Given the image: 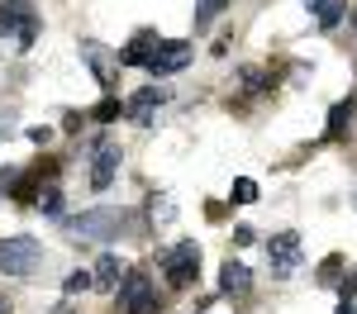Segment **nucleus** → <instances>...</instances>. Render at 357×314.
I'll list each match as a JSON object with an SVG mask.
<instances>
[{
    "label": "nucleus",
    "mask_w": 357,
    "mask_h": 314,
    "mask_svg": "<svg viewBox=\"0 0 357 314\" xmlns=\"http://www.w3.org/2000/svg\"><path fill=\"white\" fill-rule=\"evenodd\" d=\"M38 267H43V248L29 233L0 238V276H33Z\"/></svg>",
    "instance_id": "1"
},
{
    "label": "nucleus",
    "mask_w": 357,
    "mask_h": 314,
    "mask_svg": "<svg viewBox=\"0 0 357 314\" xmlns=\"http://www.w3.org/2000/svg\"><path fill=\"white\" fill-rule=\"evenodd\" d=\"M119 228H124L119 210H86L82 219H67V233L72 238H86V243H110Z\"/></svg>",
    "instance_id": "2"
},
{
    "label": "nucleus",
    "mask_w": 357,
    "mask_h": 314,
    "mask_svg": "<svg viewBox=\"0 0 357 314\" xmlns=\"http://www.w3.org/2000/svg\"><path fill=\"white\" fill-rule=\"evenodd\" d=\"M162 276H167V285H176V290L195 285V276H200V248H195V243H176V248L162 257Z\"/></svg>",
    "instance_id": "3"
},
{
    "label": "nucleus",
    "mask_w": 357,
    "mask_h": 314,
    "mask_svg": "<svg viewBox=\"0 0 357 314\" xmlns=\"http://www.w3.org/2000/svg\"><path fill=\"white\" fill-rule=\"evenodd\" d=\"M119 305L124 314H158V285H148L143 272H129L119 285Z\"/></svg>",
    "instance_id": "4"
},
{
    "label": "nucleus",
    "mask_w": 357,
    "mask_h": 314,
    "mask_svg": "<svg viewBox=\"0 0 357 314\" xmlns=\"http://www.w3.org/2000/svg\"><path fill=\"white\" fill-rule=\"evenodd\" d=\"M119 157H124V152H119V143H114V139H100V143H96V152H91V186H96V191H105V186L114 181Z\"/></svg>",
    "instance_id": "5"
},
{
    "label": "nucleus",
    "mask_w": 357,
    "mask_h": 314,
    "mask_svg": "<svg viewBox=\"0 0 357 314\" xmlns=\"http://www.w3.org/2000/svg\"><path fill=\"white\" fill-rule=\"evenodd\" d=\"M0 33H20V48H29L33 33H38L33 10H29V5H0Z\"/></svg>",
    "instance_id": "6"
},
{
    "label": "nucleus",
    "mask_w": 357,
    "mask_h": 314,
    "mask_svg": "<svg viewBox=\"0 0 357 314\" xmlns=\"http://www.w3.org/2000/svg\"><path fill=\"white\" fill-rule=\"evenodd\" d=\"M267 257H272V267L281 272V276H291L296 267H301V233H276L272 243H267Z\"/></svg>",
    "instance_id": "7"
},
{
    "label": "nucleus",
    "mask_w": 357,
    "mask_h": 314,
    "mask_svg": "<svg viewBox=\"0 0 357 314\" xmlns=\"http://www.w3.org/2000/svg\"><path fill=\"white\" fill-rule=\"evenodd\" d=\"M158 48H162V38H158L153 29H143V33L129 38V48L119 53V67H148V62L158 57Z\"/></svg>",
    "instance_id": "8"
},
{
    "label": "nucleus",
    "mask_w": 357,
    "mask_h": 314,
    "mask_svg": "<svg viewBox=\"0 0 357 314\" xmlns=\"http://www.w3.org/2000/svg\"><path fill=\"white\" fill-rule=\"evenodd\" d=\"M167 100H172V91H167L162 81H158V86H143V91H134V100H129V114H134L138 124H148L153 110H162Z\"/></svg>",
    "instance_id": "9"
},
{
    "label": "nucleus",
    "mask_w": 357,
    "mask_h": 314,
    "mask_svg": "<svg viewBox=\"0 0 357 314\" xmlns=\"http://www.w3.org/2000/svg\"><path fill=\"white\" fill-rule=\"evenodd\" d=\"M186 62H191V43H162L158 57L148 62V72H153V77H172V72H181Z\"/></svg>",
    "instance_id": "10"
},
{
    "label": "nucleus",
    "mask_w": 357,
    "mask_h": 314,
    "mask_svg": "<svg viewBox=\"0 0 357 314\" xmlns=\"http://www.w3.org/2000/svg\"><path fill=\"white\" fill-rule=\"evenodd\" d=\"M220 290L224 295H248V290H252V272H248L243 262L229 257V262L220 267Z\"/></svg>",
    "instance_id": "11"
},
{
    "label": "nucleus",
    "mask_w": 357,
    "mask_h": 314,
    "mask_svg": "<svg viewBox=\"0 0 357 314\" xmlns=\"http://www.w3.org/2000/svg\"><path fill=\"white\" fill-rule=\"evenodd\" d=\"M353 95H348V100H338V105H333L329 110V139H348V124H353Z\"/></svg>",
    "instance_id": "12"
},
{
    "label": "nucleus",
    "mask_w": 357,
    "mask_h": 314,
    "mask_svg": "<svg viewBox=\"0 0 357 314\" xmlns=\"http://www.w3.org/2000/svg\"><path fill=\"white\" fill-rule=\"evenodd\" d=\"M343 10H348V0H319V5H314L319 29H338V24H343Z\"/></svg>",
    "instance_id": "13"
},
{
    "label": "nucleus",
    "mask_w": 357,
    "mask_h": 314,
    "mask_svg": "<svg viewBox=\"0 0 357 314\" xmlns=\"http://www.w3.org/2000/svg\"><path fill=\"white\" fill-rule=\"evenodd\" d=\"M114 281H119V257L105 253L100 262H96V285H100V290H110Z\"/></svg>",
    "instance_id": "14"
},
{
    "label": "nucleus",
    "mask_w": 357,
    "mask_h": 314,
    "mask_svg": "<svg viewBox=\"0 0 357 314\" xmlns=\"http://www.w3.org/2000/svg\"><path fill=\"white\" fill-rule=\"evenodd\" d=\"M224 5H229V0H200V10H195V24L210 29V24H215V19L224 15Z\"/></svg>",
    "instance_id": "15"
},
{
    "label": "nucleus",
    "mask_w": 357,
    "mask_h": 314,
    "mask_svg": "<svg viewBox=\"0 0 357 314\" xmlns=\"http://www.w3.org/2000/svg\"><path fill=\"white\" fill-rule=\"evenodd\" d=\"M91 285H96V272H72V276H67V281H62V290H67V295H82V290H91Z\"/></svg>",
    "instance_id": "16"
},
{
    "label": "nucleus",
    "mask_w": 357,
    "mask_h": 314,
    "mask_svg": "<svg viewBox=\"0 0 357 314\" xmlns=\"http://www.w3.org/2000/svg\"><path fill=\"white\" fill-rule=\"evenodd\" d=\"M252 200H257V181L252 176H238L234 181V205H252Z\"/></svg>",
    "instance_id": "17"
},
{
    "label": "nucleus",
    "mask_w": 357,
    "mask_h": 314,
    "mask_svg": "<svg viewBox=\"0 0 357 314\" xmlns=\"http://www.w3.org/2000/svg\"><path fill=\"white\" fill-rule=\"evenodd\" d=\"M338 272H343V257H338V253L319 262V281H324V285H338Z\"/></svg>",
    "instance_id": "18"
},
{
    "label": "nucleus",
    "mask_w": 357,
    "mask_h": 314,
    "mask_svg": "<svg viewBox=\"0 0 357 314\" xmlns=\"http://www.w3.org/2000/svg\"><path fill=\"white\" fill-rule=\"evenodd\" d=\"M38 210H43V214H62V191H57V186H48V191L38 196Z\"/></svg>",
    "instance_id": "19"
},
{
    "label": "nucleus",
    "mask_w": 357,
    "mask_h": 314,
    "mask_svg": "<svg viewBox=\"0 0 357 314\" xmlns=\"http://www.w3.org/2000/svg\"><path fill=\"white\" fill-rule=\"evenodd\" d=\"M172 214H176V210H172V200L153 196V219H158V224H172Z\"/></svg>",
    "instance_id": "20"
},
{
    "label": "nucleus",
    "mask_w": 357,
    "mask_h": 314,
    "mask_svg": "<svg viewBox=\"0 0 357 314\" xmlns=\"http://www.w3.org/2000/svg\"><path fill=\"white\" fill-rule=\"evenodd\" d=\"M24 139H29V143H38V148H43V143L53 139V129H48V124H33V129H24Z\"/></svg>",
    "instance_id": "21"
},
{
    "label": "nucleus",
    "mask_w": 357,
    "mask_h": 314,
    "mask_svg": "<svg viewBox=\"0 0 357 314\" xmlns=\"http://www.w3.org/2000/svg\"><path fill=\"white\" fill-rule=\"evenodd\" d=\"M114 114H119V100H100V105H96V119H100V124H110Z\"/></svg>",
    "instance_id": "22"
},
{
    "label": "nucleus",
    "mask_w": 357,
    "mask_h": 314,
    "mask_svg": "<svg viewBox=\"0 0 357 314\" xmlns=\"http://www.w3.org/2000/svg\"><path fill=\"white\" fill-rule=\"evenodd\" d=\"M5 129H10V110H0V134H5Z\"/></svg>",
    "instance_id": "23"
},
{
    "label": "nucleus",
    "mask_w": 357,
    "mask_h": 314,
    "mask_svg": "<svg viewBox=\"0 0 357 314\" xmlns=\"http://www.w3.org/2000/svg\"><path fill=\"white\" fill-rule=\"evenodd\" d=\"M0 314H10V295H0Z\"/></svg>",
    "instance_id": "24"
},
{
    "label": "nucleus",
    "mask_w": 357,
    "mask_h": 314,
    "mask_svg": "<svg viewBox=\"0 0 357 314\" xmlns=\"http://www.w3.org/2000/svg\"><path fill=\"white\" fill-rule=\"evenodd\" d=\"M338 314H357V310H353V305H338Z\"/></svg>",
    "instance_id": "25"
},
{
    "label": "nucleus",
    "mask_w": 357,
    "mask_h": 314,
    "mask_svg": "<svg viewBox=\"0 0 357 314\" xmlns=\"http://www.w3.org/2000/svg\"><path fill=\"white\" fill-rule=\"evenodd\" d=\"M53 314H72V310H67V305H57V310H53Z\"/></svg>",
    "instance_id": "26"
}]
</instances>
